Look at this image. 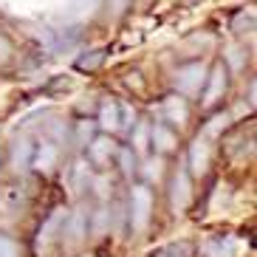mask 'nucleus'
Returning <instances> with one entry per match:
<instances>
[{"mask_svg": "<svg viewBox=\"0 0 257 257\" xmlns=\"http://www.w3.org/2000/svg\"><path fill=\"white\" fill-rule=\"evenodd\" d=\"M153 139H156V142H161V144H159L161 150H170V147H173V133H167L164 127H156V130H153Z\"/></svg>", "mask_w": 257, "mask_h": 257, "instance_id": "obj_5", "label": "nucleus"}, {"mask_svg": "<svg viewBox=\"0 0 257 257\" xmlns=\"http://www.w3.org/2000/svg\"><path fill=\"white\" fill-rule=\"evenodd\" d=\"M133 204H136V218H133V223H136V226H144V223H147V212H150V192L144 187H139L136 192H133Z\"/></svg>", "mask_w": 257, "mask_h": 257, "instance_id": "obj_1", "label": "nucleus"}, {"mask_svg": "<svg viewBox=\"0 0 257 257\" xmlns=\"http://www.w3.org/2000/svg\"><path fill=\"white\" fill-rule=\"evenodd\" d=\"M0 257H17V246L9 237H0Z\"/></svg>", "mask_w": 257, "mask_h": 257, "instance_id": "obj_8", "label": "nucleus"}, {"mask_svg": "<svg viewBox=\"0 0 257 257\" xmlns=\"http://www.w3.org/2000/svg\"><path fill=\"white\" fill-rule=\"evenodd\" d=\"M223 68H218L215 71V76H212V85H209V91H206V105H212L215 99H218V93H220V85H223Z\"/></svg>", "mask_w": 257, "mask_h": 257, "instance_id": "obj_3", "label": "nucleus"}, {"mask_svg": "<svg viewBox=\"0 0 257 257\" xmlns=\"http://www.w3.org/2000/svg\"><path fill=\"white\" fill-rule=\"evenodd\" d=\"M102 60H105V51H91V57H82V60L76 62V68L91 71V68H96V65H99Z\"/></svg>", "mask_w": 257, "mask_h": 257, "instance_id": "obj_4", "label": "nucleus"}, {"mask_svg": "<svg viewBox=\"0 0 257 257\" xmlns=\"http://www.w3.org/2000/svg\"><path fill=\"white\" fill-rule=\"evenodd\" d=\"M192 251H195V249H192V243L184 240V243H173V246H167L161 254H164V257H192Z\"/></svg>", "mask_w": 257, "mask_h": 257, "instance_id": "obj_2", "label": "nucleus"}, {"mask_svg": "<svg viewBox=\"0 0 257 257\" xmlns=\"http://www.w3.org/2000/svg\"><path fill=\"white\" fill-rule=\"evenodd\" d=\"M116 121H119L116 107L113 105H105V107H102V127H116Z\"/></svg>", "mask_w": 257, "mask_h": 257, "instance_id": "obj_6", "label": "nucleus"}, {"mask_svg": "<svg viewBox=\"0 0 257 257\" xmlns=\"http://www.w3.org/2000/svg\"><path fill=\"white\" fill-rule=\"evenodd\" d=\"M107 147H110V142H107V139H99V142H93V161H96V164H102V161H105Z\"/></svg>", "mask_w": 257, "mask_h": 257, "instance_id": "obj_7", "label": "nucleus"}]
</instances>
